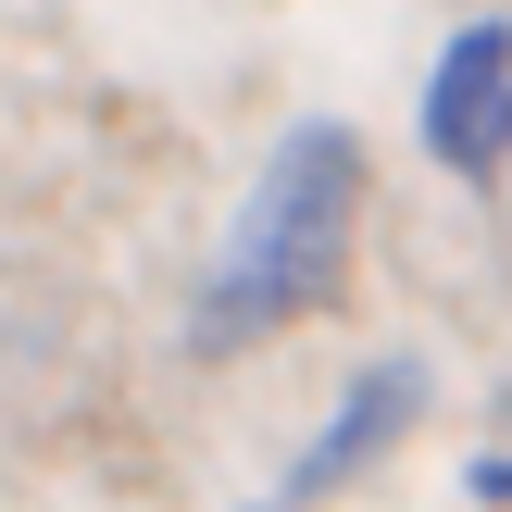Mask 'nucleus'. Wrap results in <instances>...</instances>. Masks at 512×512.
I'll return each instance as SVG.
<instances>
[{
	"mask_svg": "<svg viewBox=\"0 0 512 512\" xmlns=\"http://www.w3.org/2000/svg\"><path fill=\"white\" fill-rule=\"evenodd\" d=\"M350 238H363V138L350 125H288L250 175L238 225H225L213 275H200V313H188V350L225 363V350H263L275 325L325 313L350 275Z\"/></svg>",
	"mask_w": 512,
	"mask_h": 512,
	"instance_id": "1",
	"label": "nucleus"
},
{
	"mask_svg": "<svg viewBox=\"0 0 512 512\" xmlns=\"http://www.w3.org/2000/svg\"><path fill=\"white\" fill-rule=\"evenodd\" d=\"M413 413H425V363H413V350H388V363H363V375L338 388V413L313 425V450H300V463L275 475V512H313V500L363 488V475L388 463L400 438H413Z\"/></svg>",
	"mask_w": 512,
	"mask_h": 512,
	"instance_id": "2",
	"label": "nucleus"
},
{
	"mask_svg": "<svg viewBox=\"0 0 512 512\" xmlns=\"http://www.w3.org/2000/svg\"><path fill=\"white\" fill-rule=\"evenodd\" d=\"M425 163L488 188L512 163V25H463L425 75Z\"/></svg>",
	"mask_w": 512,
	"mask_h": 512,
	"instance_id": "3",
	"label": "nucleus"
}]
</instances>
